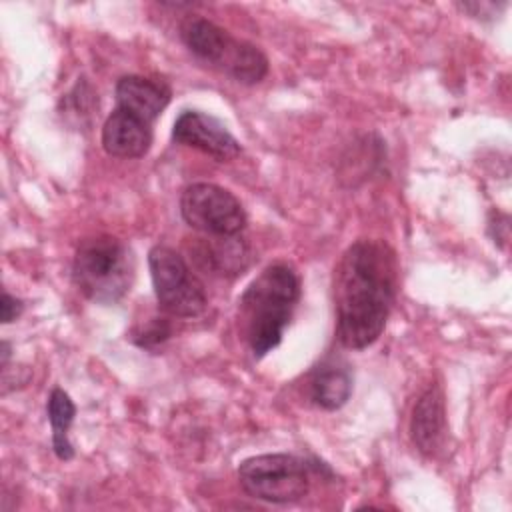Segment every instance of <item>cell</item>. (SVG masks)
Instances as JSON below:
<instances>
[{
    "instance_id": "obj_1",
    "label": "cell",
    "mask_w": 512,
    "mask_h": 512,
    "mask_svg": "<svg viewBox=\"0 0 512 512\" xmlns=\"http://www.w3.org/2000/svg\"><path fill=\"white\" fill-rule=\"evenodd\" d=\"M398 272L396 252L384 240H356L340 256L332 296L344 348L364 350L380 338L396 300Z\"/></svg>"
},
{
    "instance_id": "obj_2",
    "label": "cell",
    "mask_w": 512,
    "mask_h": 512,
    "mask_svg": "<svg viewBox=\"0 0 512 512\" xmlns=\"http://www.w3.org/2000/svg\"><path fill=\"white\" fill-rule=\"evenodd\" d=\"M300 300V278L286 262L266 266L238 298V330L256 358L274 350Z\"/></svg>"
},
{
    "instance_id": "obj_3",
    "label": "cell",
    "mask_w": 512,
    "mask_h": 512,
    "mask_svg": "<svg viewBox=\"0 0 512 512\" xmlns=\"http://www.w3.org/2000/svg\"><path fill=\"white\" fill-rule=\"evenodd\" d=\"M132 250L110 234H96L80 240L74 262L72 280L78 292L96 304H116L134 282Z\"/></svg>"
},
{
    "instance_id": "obj_4",
    "label": "cell",
    "mask_w": 512,
    "mask_h": 512,
    "mask_svg": "<svg viewBox=\"0 0 512 512\" xmlns=\"http://www.w3.org/2000/svg\"><path fill=\"white\" fill-rule=\"evenodd\" d=\"M180 38L196 58L218 66L240 84H258L268 74V58L258 46L236 40L208 18H188L180 28Z\"/></svg>"
},
{
    "instance_id": "obj_5",
    "label": "cell",
    "mask_w": 512,
    "mask_h": 512,
    "mask_svg": "<svg viewBox=\"0 0 512 512\" xmlns=\"http://www.w3.org/2000/svg\"><path fill=\"white\" fill-rule=\"evenodd\" d=\"M242 490L270 504H292L310 490V464L294 454H258L240 462Z\"/></svg>"
},
{
    "instance_id": "obj_6",
    "label": "cell",
    "mask_w": 512,
    "mask_h": 512,
    "mask_svg": "<svg viewBox=\"0 0 512 512\" xmlns=\"http://www.w3.org/2000/svg\"><path fill=\"white\" fill-rule=\"evenodd\" d=\"M148 268L158 306L174 318H196L208 306L204 284L186 260L170 246L156 244L148 252Z\"/></svg>"
},
{
    "instance_id": "obj_7",
    "label": "cell",
    "mask_w": 512,
    "mask_h": 512,
    "mask_svg": "<svg viewBox=\"0 0 512 512\" xmlns=\"http://www.w3.org/2000/svg\"><path fill=\"white\" fill-rule=\"evenodd\" d=\"M180 214L184 222L206 236H238L248 222L240 200L212 182H194L182 190Z\"/></svg>"
},
{
    "instance_id": "obj_8",
    "label": "cell",
    "mask_w": 512,
    "mask_h": 512,
    "mask_svg": "<svg viewBox=\"0 0 512 512\" xmlns=\"http://www.w3.org/2000/svg\"><path fill=\"white\" fill-rule=\"evenodd\" d=\"M172 138L178 144L200 150L218 162L234 160L240 154V142L214 116L200 110H184L174 122Z\"/></svg>"
},
{
    "instance_id": "obj_9",
    "label": "cell",
    "mask_w": 512,
    "mask_h": 512,
    "mask_svg": "<svg viewBox=\"0 0 512 512\" xmlns=\"http://www.w3.org/2000/svg\"><path fill=\"white\" fill-rule=\"evenodd\" d=\"M152 144V128L142 118L114 108L102 126V146L106 154L122 160L142 158Z\"/></svg>"
},
{
    "instance_id": "obj_10",
    "label": "cell",
    "mask_w": 512,
    "mask_h": 512,
    "mask_svg": "<svg viewBox=\"0 0 512 512\" xmlns=\"http://www.w3.org/2000/svg\"><path fill=\"white\" fill-rule=\"evenodd\" d=\"M116 108L152 124L170 102V88L146 76L128 74L116 82Z\"/></svg>"
},
{
    "instance_id": "obj_11",
    "label": "cell",
    "mask_w": 512,
    "mask_h": 512,
    "mask_svg": "<svg viewBox=\"0 0 512 512\" xmlns=\"http://www.w3.org/2000/svg\"><path fill=\"white\" fill-rule=\"evenodd\" d=\"M446 432V408H444V394L438 384H430L418 398L412 418H410V436L414 446L426 454L432 456Z\"/></svg>"
},
{
    "instance_id": "obj_12",
    "label": "cell",
    "mask_w": 512,
    "mask_h": 512,
    "mask_svg": "<svg viewBox=\"0 0 512 512\" xmlns=\"http://www.w3.org/2000/svg\"><path fill=\"white\" fill-rule=\"evenodd\" d=\"M200 262L222 276H236L250 264V250L238 236H210L200 244Z\"/></svg>"
},
{
    "instance_id": "obj_13",
    "label": "cell",
    "mask_w": 512,
    "mask_h": 512,
    "mask_svg": "<svg viewBox=\"0 0 512 512\" xmlns=\"http://www.w3.org/2000/svg\"><path fill=\"white\" fill-rule=\"evenodd\" d=\"M352 394V374L338 364H322L310 380V398L322 410L342 408Z\"/></svg>"
},
{
    "instance_id": "obj_14",
    "label": "cell",
    "mask_w": 512,
    "mask_h": 512,
    "mask_svg": "<svg viewBox=\"0 0 512 512\" xmlns=\"http://www.w3.org/2000/svg\"><path fill=\"white\" fill-rule=\"evenodd\" d=\"M48 422L52 426V450L60 460H72L74 448L68 440V428L76 416V404L62 388H54L46 402Z\"/></svg>"
},
{
    "instance_id": "obj_15",
    "label": "cell",
    "mask_w": 512,
    "mask_h": 512,
    "mask_svg": "<svg viewBox=\"0 0 512 512\" xmlns=\"http://www.w3.org/2000/svg\"><path fill=\"white\" fill-rule=\"evenodd\" d=\"M170 334H172V326L168 324L166 318H152V322L146 328L136 332L134 342L142 348H152V346L164 342Z\"/></svg>"
},
{
    "instance_id": "obj_16",
    "label": "cell",
    "mask_w": 512,
    "mask_h": 512,
    "mask_svg": "<svg viewBox=\"0 0 512 512\" xmlns=\"http://www.w3.org/2000/svg\"><path fill=\"white\" fill-rule=\"evenodd\" d=\"M0 310H2V322L4 324H10L14 322L22 310H24V302L12 294H8L6 290L2 292V302H0Z\"/></svg>"
},
{
    "instance_id": "obj_17",
    "label": "cell",
    "mask_w": 512,
    "mask_h": 512,
    "mask_svg": "<svg viewBox=\"0 0 512 512\" xmlns=\"http://www.w3.org/2000/svg\"><path fill=\"white\" fill-rule=\"evenodd\" d=\"M504 6H506L504 2H502V4H494V2H460V4H458L460 10L472 14L474 18H484V14L494 16V14H498Z\"/></svg>"
},
{
    "instance_id": "obj_18",
    "label": "cell",
    "mask_w": 512,
    "mask_h": 512,
    "mask_svg": "<svg viewBox=\"0 0 512 512\" xmlns=\"http://www.w3.org/2000/svg\"><path fill=\"white\" fill-rule=\"evenodd\" d=\"M10 360V344L6 340H2L0 344V366H6Z\"/></svg>"
}]
</instances>
